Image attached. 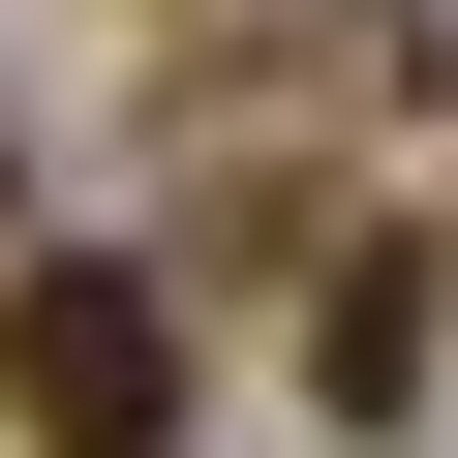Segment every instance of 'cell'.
Returning a JSON list of instances; mask_svg holds the SVG:
<instances>
[{"instance_id": "6da1fadb", "label": "cell", "mask_w": 458, "mask_h": 458, "mask_svg": "<svg viewBox=\"0 0 458 458\" xmlns=\"http://www.w3.org/2000/svg\"><path fill=\"white\" fill-rule=\"evenodd\" d=\"M0 428L31 458H183V276L153 245H31L0 276Z\"/></svg>"}, {"instance_id": "7a4b0ae2", "label": "cell", "mask_w": 458, "mask_h": 458, "mask_svg": "<svg viewBox=\"0 0 458 458\" xmlns=\"http://www.w3.org/2000/svg\"><path fill=\"white\" fill-rule=\"evenodd\" d=\"M428 336H458V245H336V276H306V397H336V428H397Z\"/></svg>"}, {"instance_id": "3957f363", "label": "cell", "mask_w": 458, "mask_h": 458, "mask_svg": "<svg viewBox=\"0 0 458 458\" xmlns=\"http://www.w3.org/2000/svg\"><path fill=\"white\" fill-rule=\"evenodd\" d=\"M0 214H31V153H0Z\"/></svg>"}]
</instances>
